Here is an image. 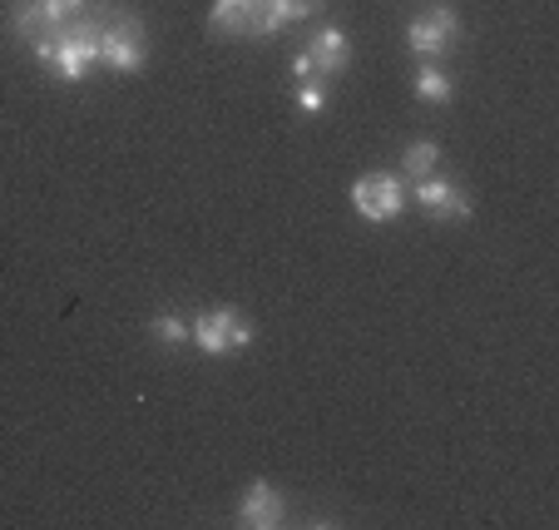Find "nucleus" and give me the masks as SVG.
Instances as JSON below:
<instances>
[{
  "label": "nucleus",
  "mask_w": 559,
  "mask_h": 530,
  "mask_svg": "<svg viewBox=\"0 0 559 530\" xmlns=\"http://www.w3.org/2000/svg\"><path fill=\"white\" fill-rule=\"evenodd\" d=\"M209 31L213 35H233V40H243V35H253L258 40V0H213Z\"/></svg>",
  "instance_id": "obj_9"
},
{
  "label": "nucleus",
  "mask_w": 559,
  "mask_h": 530,
  "mask_svg": "<svg viewBox=\"0 0 559 530\" xmlns=\"http://www.w3.org/2000/svg\"><path fill=\"white\" fill-rule=\"evenodd\" d=\"M406 203H412V189L402 184V174H361V179L352 184V209L367 223L402 219Z\"/></svg>",
  "instance_id": "obj_4"
},
{
  "label": "nucleus",
  "mask_w": 559,
  "mask_h": 530,
  "mask_svg": "<svg viewBox=\"0 0 559 530\" xmlns=\"http://www.w3.org/2000/svg\"><path fill=\"white\" fill-rule=\"evenodd\" d=\"M287 520V500L273 481H248V491L238 496V526L248 530H277Z\"/></svg>",
  "instance_id": "obj_7"
},
{
  "label": "nucleus",
  "mask_w": 559,
  "mask_h": 530,
  "mask_svg": "<svg viewBox=\"0 0 559 530\" xmlns=\"http://www.w3.org/2000/svg\"><path fill=\"white\" fill-rule=\"evenodd\" d=\"M297 109H302V115H322V109H328V85L302 80V85H297Z\"/></svg>",
  "instance_id": "obj_15"
},
{
  "label": "nucleus",
  "mask_w": 559,
  "mask_h": 530,
  "mask_svg": "<svg viewBox=\"0 0 559 530\" xmlns=\"http://www.w3.org/2000/svg\"><path fill=\"white\" fill-rule=\"evenodd\" d=\"M148 60V40H144V21L139 15H115L99 25V64L115 74H139Z\"/></svg>",
  "instance_id": "obj_3"
},
{
  "label": "nucleus",
  "mask_w": 559,
  "mask_h": 530,
  "mask_svg": "<svg viewBox=\"0 0 559 530\" xmlns=\"http://www.w3.org/2000/svg\"><path fill=\"white\" fill-rule=\"evenodd\" d=\"M436 164H441V144H436V139H412V144L402 149V174H412V179L436 174Z\"/></svg>",
  "instance_id": "obj_14"
},
{
  "label": "nucleus",
  "mask_w": 559,
  "mask_h": 530,
  "mask_svg": "<svg viewBox=\"0 0 559 530\" xmlns=\"http://www.w3.org/2000/svg\"><path fill=\"white\" fill-rule=\"evenodd\" d=\"M293 80H297V85H302V80H317V70H312V60H307V50L293 60Z\"/></svg>",
  "instance_id": "obj_17"
},
{
  "label": "nucleus",
  "mask_w": 559,
  "mask_h": 530,
  "mask_svg": "<svg viewBox=\"0 0 559 530\" xmlns=\"http://www.w3.org/2000/svg\"><path fill=\"white\" fill-rule=\"evenodd\" d=\"M248 342H253V318L243 308H209L193 318V348L203 357H228Z\"/></svg>",
  "instance_id": "obj_2"
},
{
  "label": "nucleus",
  "mask_w": 559,
  "mask_h": 530,
  "mask_svg": "<svg viewBox=\"0 0 559 530\" xmlns=\"http://www.w3.org/2000/svg\"><path fill=\"white\" fill-rule=\"evenodd\" d=\"M45 11H50V21H70V15H85L90 0H40Z\"/></svg>",
  "instance_id": "obj_16"
},
{
  "label": "nucleus",
  "mask_w": 559,
  "mask_h": 530,
  "mask_svg": "<svg viewBox=\"0 0 559 530\" xmlns=\"http://www.w3.org/2000/svg\"><path fill=\"white\" fill-rule=\"evenodd\" d=\"M412 203L426 213V219H436V223L471 219V193H465L455 179H445V174H426V179H416Z\"/></svg>",
  "instance_id": "obj_5"
},
{
  "label": "nucleus",
  "mask_w": 559,
  "mask_h": 530,
  "mask_svg": "<svg viewBox=\"0 0 559 530\" xmlns=\"http://www.w3.org/2000/svg\"><path fill=\"white\" fill-rule=\"evenodd\" d=\"M412 90H416V99H426V105H451V95H455L451 74H445L436 60H421V64H416Z\"/></svg>",
  "instance_id": "obj_12"
},
{
  "label": "nucleus",
  "mask_w": 559,
  "mask_h": 530,
  "mask_svg": "<svg viewBox=\"0 0 559 530\" xmlns=\"http://www.w3.org/2000/svg\"><path fill=\"white\" fill-rule=\"evenodd\" d=\"M317 5H322V0H258V40H263V35H277L293 21H307Z\"/></svg>",
  "instance_id": "obj_10"
},
{
  "label": "nucleus",
  "mask_w": 559,
  "mask_h": 530,
  "mask_svg": "<svg viewBox=\"0 0 559 530\" xmlns=\"http://www.w3.org/2000/svg\"><path fill=\"white\" fill-rule=\"evenodd\" d=\"M148 338L154 342H164V348H189L193 342V322L183 318V313H154V318H148Z\"/></svg>",
  "instance_id": "obj_13"
},
{
  "label": "nucleus",
  "mask_w": 559,
  "mask_h": 530,
  "mask_svg": "<svg viewBox=\"0 0 559 530\" xmlns=\"http://www.w3.org/2000/svg\"><path fill=\"white\" fill-rule=\"evenodd\" d=\"M455 40H461V15H455L451 5H431L426 15H416V21L406 25V45H412L421 60H441Z\"/></svg>",
  "instance_id": "obj_6"
},
{
  "label": "nucleus",
  "mask_w": 559,
  "mask_h": 530,
  "mask_svg": "<svg viewBox=\"0 0 559 530\" xmlns=\"http://www.w3.org/2000/svg\"><path fill=\"white\" fill-rule=\"evenodd\" d=\"M307 60H312L317 80H332V74H342L352 64V40L342 25H322V31L307 40Z\"/></svg>",
  "instance_id": "obj_8"
},
{
  "label": "nucleus",
  "mask_w": 559,
  "mask_h": 530,
  "mask_svg": "<svg viewBox=\"0 0 559 530\" xmlns=\"http://www.w3.org/2000/svg\"><path fill=\"white\" fill-rule=\"evenodd\" d=\"M99 25L105 21H95V15H70V21H60L45 40L31 45L35 60L50 64L64 85H80V80L99 64Z\"/></svg>",
  "instance_id": "obj_1"
},
{
  "label": "nucleus",
  "mask_w": 559,
  "mask_h": 530,
  "mask_svg": "<svg viewBox=\"0 0 559 530\" xmlns=\"http://www.w3.org/2000/svg\"><path fill=\"white\" fill-rule=\"evenodd\" d=\"M11 25L25 45H35V40H45L60 21H50V11H45L40 0H11Z\"/></svg>",
  "instance_id": "obj_11"
}]
</instances>
